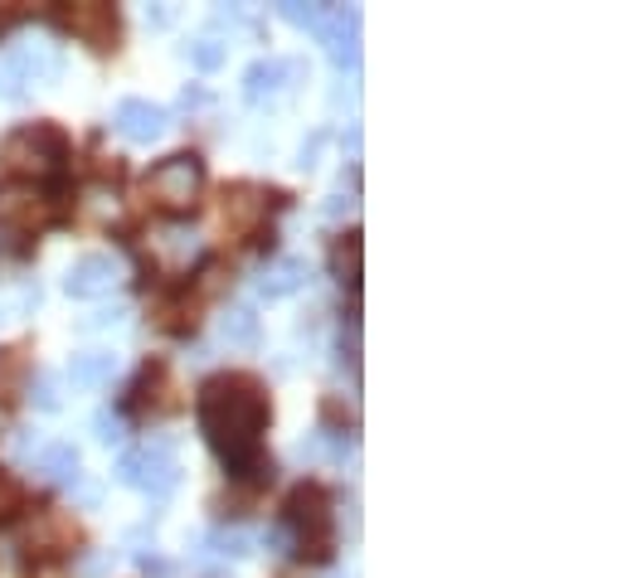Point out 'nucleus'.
I'll return each mask as SVG.
<instances>
[{"instance_id":"1","label":"nucleus","mask_w":627,"mask_h":578,"mask_svg":"<svg viewBox=\"0 0 627 578\" xmlns=\"http://www.w3.org/2000/svg\"><path fill=\"white\" fill-rule=\"evenodd\" d=\"M200 433L215 458L233 476L263 472V428H268V393L253 375H215L200 385L195 399Z\"/></svg>"},{"instance_id":"2","label":"nucleus","mask_w":627,"mask_h":578,"mask_svg":"<svg viewBox=\"0 0 627 578\" xmlns=\"http://www.w3.org/2000/svg\"><path fill=\"white\" fill-rule=\"evenodd\" d=\"M282 530L292 535V555L322 564L331 559V496L322 486H297L288 496V521Z\"/></svg>"},{"instance_id":"3","label":"nucleus","mask_w":627,"mask_h":578,"mask_svg":"<svg viewBox=\"0 0 627 578\" xmlns=\"http://www.w3.org/2000/svg\"><path fill=\"white\" fill-rule=\"evenodd\" d=\"M0 161L10 170H30V176H54L69 161V137L59 127H49V122H34V127H20L0 146Z\"/></svg>"},{"instance_id":"4","label":"nucleus","mask_w":627,"mask_h":578,"mask_svg":"<svg viewBox=\"0 0 627 578\" xmlns=\"http://www.w3.org/2000/svg\"><path fill=\"white\" fill-rule=\"evenodd\" d=\"M117 476L127 486H137V491H146V496H170L176 491V482H180V466H176V452H170V442H142V448H132L127 458H122V466H117Z\"/></svg>"},{"instance_id":"5","label":"nucleus","mask_w":627,"mask_h":578,"mask_svg":"<svg viewBox=\"0 0 627 578\" xmlns=\"http://www.w3.org/2000/svg\"><path fill=\"white\" fill-rule=\"evenodd\" d=\"M200 186H205V166L195 156H170V161H161L146 176V195L161 209H170V214H186L200 200Z\"/></svg>"},{"instance_id":"6","label":"nucleus","mask_w":627,"mask_h":578,"mask_svg":"<svg viewBox=\"0 0 627 578\" xmlns=\"http://www.w3.org/2000/svg\"><path fill=\"white\" fill-rule=\"evenodd\" d=\"M122 282V263L113 253H88V258H79V263L69 267V277H64V287H69V297H83V302H93V297H107Z\"/></svg>"},{"instance_id":"7","label":"nucleus","mask_w":627,"mask_h":578,"mask_svg":"<svg viewBox=\"0 0 627 578\" xmlns=\"http://www.w3.org/2000/svg\"><path fill=\"white\" fill-rule=\"evenodd\" d=\"M59 20H64L69 34H79V40L93 44V49H113V40H117V15H113V6H97V0H83V6H64V10H59Z\"/></svg>"},{"instance_id":"8","label":"nucleus","mask_w":627,"mask_h":578,"mask_svg":"<svg viewBox=\"0 0 627 578\" xmlns=\"http://www.w3.org/2000/svg\"><path fill=\"white\" fill-rule=\"evenodd\" d=\"M54 214H59V204L49 200L44 190H34V186H6V190H0V224L40 229Z\"/></svg>"},{"instance_id":"9","label":"nucleus","mask_w":627,"mask_h":578,"mask_svg":"<svg viewBox=\"0 0 627 578\" xmlns=\"http://www.w3.org/2000/svg\"><path fill=\"white\" fill-rule=\"evenodd\" d=\"M268 214V195L258 186H233L224 190V204H219V224H224L229 239H249V233L263 224Z\"/></svg>"},{"instance_id":"10","label":"nucleus","mask_w":627,"mask_h":578,"mask_svg":"<svg viewBox=\"0 0 627 578\" xmlns=\"http://www.w3.org/2000/svg\"><path fill=\"white\" fill-rule=\"evenodd\" d=\"M306 64L302 59H258V64L243 73V97L249 103H268L278 97L282 88H292V78H302Z\"/></svg>"},{"instance_id":"11","label":"nucleus","mask_w":627,"mask_h":578,"mask_svg":"<svg viewBox=\"0 0 627 578\" xmlns=\"http://www.w3.org/2000/svg\"><path fill=\"white\" fill-rule=\"evenodd\" d=\"M113 127H117V132H122V137H127V141H142V146H151L156 137H166L170 117H166V107L146 103V97H127V103H117V117H113Z\"/></svg>"},{"instance_id":"12","label":"nucleus","mask_w":627,"mask_h":578,"mask_svg":"<svg viewBox=\"0 0 627 578\" xmlns=\"http://www.w3.org/2000/svg\"><path fill=\"white\" fill-rule=\"evenodd\" d=\"M151 253L161 267H170V273H186L195 258H200V233L186 229V224H166V229L151 233Z\"/></svg>"},{"instance_id":"13","label":"nucleus","mask_w":627,"mask_h":578,"mask_svg":"<svg viewBox=\"0 0 627 578\" xmlns=\"http://www.w3.org/2000/svg\"><path fill=\"white\" fill-rule=\"evenodd\" d=\"M10 64H15V73L24 83H54L59 78V44H49V40H24V44H15L10 49Z\"/></svg>"},{"instance_id":"14","label":"nucleus","mask_w":627,"mask_h":578,"mask_svg":"<svg viewBox=\"0 0 627 578\" xmlns=\"http://www.w3.org/2000/svg\"><path fill=\"white\" fill-rule=\"evenodd\" d=\"M306 277H312V267H306L302 258H273V263L258 273V292H263L268 302H278V297H292V292H302Z\"/></svg>"},{"instance_id":"15","label":"nucleus","mask_w":627,"mask_h":578,"mask_svg":"<svg viewBox=\"0 0 627 578\" xmlns=\"http://www.w3.org/2000/svg\"><path fill=\"white\" fill-rule=\"evenodd\" d=\"M113 375H117V355L113 350H79L69 360L73 389H103V385H113Z\"/></svg>"},{"instance_id":"16","label":"nucleus","mask_w":627,"mask_h":578,"mask_svg":"<svg viewBox=\"0 0 627 578\" xmlns=\"http://www.w3.org/2000/svg\"><path fill=\"white\" fill-rule=\"evenodd\" d=\"M79 466H83V458H79L73 442H49V448L40 452V476H44V482L73 486V482H79Z\"/></svg>"},{"instance_id":"17","label":"nucleus","mask_w":627,"mask_h":578,"mask_svg":"<svg viewBox=\"0 0 627 578\" xmlns=\"http://www.w3.org/2000/svg\"><path fill=\"white\" fill-rule=\"evenodd\" d=\"M219 336L229 346H258V316L249 306H233V312H224V322H219Z\"/></svg>"},{"instance_id":"18","label":"nucleus","mask_w":627,"mask_h":578,"mask_svg":"<svg viewBox=\"0 0 627 578\" xmlns=\"http://www.w3.org/2000/svg\"><path fill=\"white\" fill-rule=\"evenodd\" d=\"M336 273H341V282H360V233H351L346 243L336 249Z\"/></svg>"},{"instance_id":"19","label":"nucleus","mask_w":627,"mask_h":578,"mask_svg":"<svg viewBox=\"0 0 627 578\" xmlns=\"http://www.w3.org/2000/svg\"><path fill=\"white\" fill-rule=\"evenodd\" d=\"M282 20H292V24H302V30H316L326 15V6H306V0H282Z\"/></svg>"},{"instance_id":"20","label":"nucleus","mask_w":627,"mask_h":578,"mask_svg":"<svg viewBox=\"0 0 627 578\" xmlns=\"http://www.w3.org/2000/svg\"><path fill=\"white\" fill-rule=\"evenodd\" d=\"M186 54H190V64L195 69H219V64H224V54H229V49L224 44H219V40H195L190 49H186Z\"/></svg>"},{"instance_id":"21","label":"nucleus","mask_w":627,"mask_h":578,"mask_svg":"<svg viewBox=\"0 0 627 578\" xmlns=\"http://www.w3.org/2000/svg\"><path fill=\"white\" fill-rule=\"evenodd\" d=\"M30 403H34V409H44V413H54V409H59V379H54V375H40V379H34Z\"/></svg>"},{"instance_id":"22","label":"nucleus","mask_w":627,"mask_h":578,"mask_svg":"<svg viewBox=\"0 0 627 578\" xmlns=\"http://www.w3.org/2000/svg\"><path fill=\"white\" fill-rule=\"evenodd\" d=\"M209 545H215L219 555H249V535L243 530H215L209 535Z\"/></svg>"},{"instance_id":"23","label":"nucleus","mask_w":627,"mask_h":578,"mask_svg":"<svg viewBox=\"0 0 627 578\" xmlns=\"http://www.w3.org/2000/svg\"><path fill=\"white\" fill-rule=\"evenodd\" d=\"M93 433H97V442H122V418L113 409H97L93 413Z\"/></svg>"},{"instance_id":"24","label":"nucleus","mask_w":627,"mask_h":578,"mask_svg":"<svg viewBox=\"0 0 627 578\" xmlns=\"http://www.w3.org/2000/svg\"><path fill=\"white\" fill-rule=\"evenodd\" d=\"M331 49V59H336L341 69H355L360 64V34H351V40H336V44H326Z\"/></svg>"},{"instance_id":"25","label":"nucleus","mask_w":627,"mask_h":578,"mask_svg":"<svg viewBox=\"0 0 627 578\" xmlns=\"http://www.w3.org/2000/svg\"><path fill=\"white\" fill-rule=\"evenodd\" d=\"M0 97H10V103H15V97H24V78L15 73V64H10V59H0Z\"/></svg>"},{"instance_id":"26","label":"nucleus","mask_w":627,"mask_h":578,"mask_svg":"<svg viewBox=\"0 0 627 578\" xmlns=\"http://www.w3.org/2000/svg\"><path fill=\"white\" fill-rule=\"evenodd\" d=\"M20 506V486L15 482H10V476L6 472H0V521H6V515L10 511H15Z\"/></svg>"},{"instance_id":"27","label":"nucleus","mask_w":627,"mask_h":578,"mask_svg":"<svg viewBox=\"0 0 627 578\" xmlns=\"http://www.w3.org/2000/svg\"><path fill=\"white\" fill-rule=\"evenodd\" d=\"M268 549H273V555H292V535L282 530V525H273V530H268Z\"/></svg>"},{"instance_id":"28","label":"nucleus","mask_w":627,"mask_h":578,"mask_svg":"<svg viewBox=\"0 0 627 578\" xmlns=\"http://www.w3.org/2000/svg\"><path fill=\"white\" fill-rule=\"evenodd\" d=\"M142 569L156 574V578H170V564H161V559H142Z\"/></svg>"},{"instance_id":"29","label":"nucleus","mask_w":627,"mask_h":578,"mask_svg":"<svg viewBox=\"0 0 627 578\" xmlns=\"http://www.w3.org/2000/svg\"><path fill=\"white\" fill-rule=\"evenodd\" d=\"M113 322H122V312H97V316H88V326H113Z\"/></svg>"},{"instance_id":"30","label":"nucleus","mask_w":627,"mask_h":578,"mask_svg":"<svg viewBox=\"0 0 627 578\" xmlns=\"http://www.w3.org/2000/svg\"><path fill=\"white\" fill-rule=\"evenodd\" d=\"M346 209H351V200H331V204H326V214H331V219H341Z\"/></svg>"}]
</instances>
